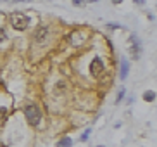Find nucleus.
I'll use <instances>...</instances> for the list:
<instances>
[{
  "label": "nucleus",
  "mask_w": 157,
  "mask_h": 147,
  "mask_svg": "<svg viewBox=\"0 0 157 147\" xmlns=\"http://www.w3.org/2000/svg\"><path fill=\"white\" fill-rule=\"evenodd\" d=\"M24 116L29 121V125H33V126H36L41 121V113H40V109L35 104H29V106L24 107Z\"/></svg>",
  "instance_id": "obj_1"
},
{
  "label": "nucleus",
  "mask_w": 157,
  "mask_h": 147,
  "mask_svg": "<svg viewBox=\"0 0 157 147\" xmlns=\"http://www.w3.org/2000/svg\"><path fill=\"white\" fill-rule=\"evenodd\" d=\"M28 24H29V17H28L26 14H22V12L12 14V26H14V29L24 31V29L28 28Z\"/></svg>",
  "instance_id": "obj_2"
},
{
  "label": "nucleus",
  "mask_w": 157,
  "mask_h": 147,
  "mask_svg": "<svg viewBox=\"0 0 157 147\" xmlns=\"http://www.w3.org/2000/svg\"><path fill=\"white\" fill-rule=\"evenodd\" d=\"M104 69H105L104 61H102L100 57H95V59L92 61V64H90V73H92L93 76H99V75L104 73Z\"/></svg>",
  "instance_id": "obj_3"
},
{
  "label": "nucleus",
  "mask_w": 157,
  "mask_h": 147,
  "mask_svg": "<svg viewBox=\"0 0 157 147\" xmlns=\"http://www.w3.org/2000/svg\"><path fill=\"white\" fill-rule=\"evenodd\" d=\"M130 42H131V49H130V52H131V57H133L135 61H138V59H140V50H142V47H140V42H138L137 35H131Z\"/></svg>",
  "instance_id": "obj_4"
},
{
  "label": "nucleus",
  "mask_w": 157,
  "mask_h": 147,
  "mask_svg": "<svg viewBox=\"0 0 157 147\" xmlns=\"http://www.w3.org/2000/svg\"><path fill=\"white\" fill-rule=\"evenodd\" d=\"M47 33H48V29H47L45 26H41V28L38 29V33L35 35V38H36V43H41V42H45V38H47Z\"/></svg>",
  "instance_id": "obj_5"
},
{
  "label": "nucleus",
  "mask_w": 157,
  "mask_h": 147,
  "mask_svg": "<svg viewBox=\"0 0 157 147\" xmlns=\"http://www.w3.org/2000/svg\"><path fill=\"white\" fill-rule=\"evenodd\" d=\"M128 73H130V68H128V62H126V59H121V80H126Z\"/></svg>",
  "instance_id": "obj_6"
},
{
  "label": "nucleus",
  "mask_w": 157,
  "mask_h": 147,
  "mask_svg": "<svg viewBox=\"0 0 157 147\" xmlns=\"http://www.w3.org/2000/svg\"><path fill=\"white\" fill-rule=\"evenodd\" d=\"M71 146H73V140L69 137H64V139H60L57 142V147H71Z\"/></svg>",
  "instance_id": "obj_7"
},
{
  "label": "nucleus",
  "mask_w": 157,
  "mask_h": 147,
  "mask_svg": "<svg viewBox=\"0 0 157 147\" xmlns=\"http://www.w3.org/2000/svg\"><path fill=\"white\" fill-rule=\"evenodd\" d=\"M143 99H145L147 102H152V101H156V92H152V90H147V92L143 94Z\"/></svg>",
  "instance_id": "obj_8"
},
{
  "label": "nucleus",
  "mask_w": 157,
  "mask_h": 147,
  "mask_svg": "<svg viewBox=\"0 0 157 147\" xmlns=\"http://www.w3.org/2000/svg\"><path fill=\"white\" fill-rule=\"evenodd\" d=\"M124 92H126L124 88H119V94H118V101H116V102H119V101H121V99L124 97Z\"/></svg>",
  "instance_id": "obj_9"
},
{
  "label": "nucleus",
  "mask_w": 157,
  "mask_h": 147,
  "mask_svg": "<svg viewBox=\"0 0 157 147\" xmlns=\"http://www.w3.org/2000/svg\"><path fill=\"white\" fill-rule=\"evenodd\" d=\"M88 135H90V130H86V132L81 135V139H80V140H81V142H86V140H88Z\"/></svg>",
  "instance_id": "obj_10"
},
{
  "label": "nucleus",
  "mask_w": 157,
  "mask_h": 147,
  "mask_svg": "<svg viewBox=\"0 0 157 147\" xmlns=\"http://www.w3.org/2000/svg\"><path fill=\"white\" fill-rule=\"evenodd\" d=\"M5 116H7V109H5V107H0V121H2Z\"/></svg>",
  "instance_id": "obj_11"
},
{
  "label": "nucleus",
  "mask_w": 157,
  "mask_h": 147,
  "mask_svg": "<svg viewBox=\"0 0 157 147\" xmlns=\"http://www.w3.org/2000/svg\"><path fill=\"white\" fill-rule=\"evenodd\" d=\"M5 38H7V35H5V31H3V29L0 28V42H3Z\"/></svg>",
  "instance_id": "obj_12"
},
{
  "label": "nucleus",
  "mask_w": 157,
  "mask_h": 147,
  "mask_svg": "<svg viewBox=\"0 0 157 147\" xmlns=\"http://www.w3.org/2000/svg\"><path fill=\"white\" fill-rule=\"evenodd\" d=\"M80 3L83 2V3H95V2H99V0H78Z\"/></svg>",
  "instance_id": "obj_13"
},
{
  "label": "nucleus",
  "mask_w": 157,
  "mask_h": 147,
  "mask_svg": "<svg viewBox=\"0 0 157 147\" xmlns=\"http://www.w3.org/2000/svg\"><path fill=\"white\" fill-rule=\"evenodd\" d=\"M112 2H114V3H121V0H112Z\"/></svg>",
  "instance_id": "obj_14"
},
{
  "label": "nucleus",
  "mask_w": 157,
  "mask_h": 147,
  "mask_svg": "<svg viewBox=\"0 0 157 147\" xmlns=\"http://www.w3.org/2000/svg\"><path fill=\"white\" fill-rule=\"evenodd\" d=\"M99 147H104V146H99Z\"/></svg>",
  "instance_id": "obj_15"
}]
</instances>
